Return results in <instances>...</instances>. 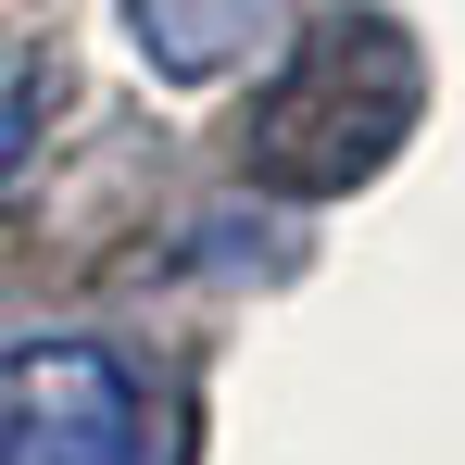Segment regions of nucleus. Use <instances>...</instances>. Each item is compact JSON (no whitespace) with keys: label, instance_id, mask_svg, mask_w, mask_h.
Segmentation results:
<instances>
[{"label":"nucleus","instance_id":"1","mask_svg":"<svg viewBox=\"0 0 465 465\" xmlns=\"http://www.w3.org/2000/svg\"><path fill=\"white\" fill-rule=\"evenodd\" d=\"M415 101H428V64L390 13H314L239 114V176L277 202H340L415 139Z\"/></svg>","mask_w":465,"mask_h":465},{"label":"nucleus","instance_id":"2","mask_svg":"<svg viewBox=\"0 0 465 465\" xmlns=\"http://www.w3.org/2000/svg\"><path fill=\"white\" fill-rule=\"evenodd\" d=\"M0 465H152V390L101 340H25L0 365Z\"/></svg>","mask_w":465,"mask_h":465}]
</instances>
